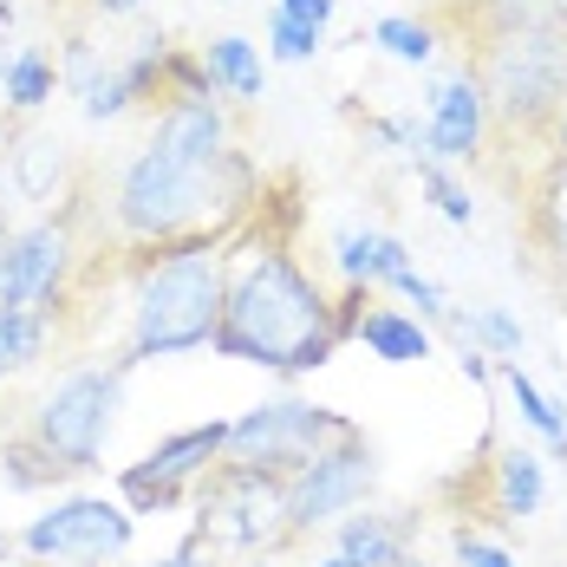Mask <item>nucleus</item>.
Returning a JSON list of instances; mask_svg holds the SVG:
<instances>
[{
	"label": "nucleus",
	"mask_w": 567,
	"mask_h": 567,
	"mask_svg": "<svg viewBox=\"0 0 567 567\" xmlns=\"http://www.w3.org/2000/svg\"><path fill=\"white\" fill-rule=\"evenodd\" d=\"M0 476H7V489H47V483H59L65 470H59L33 437H13V444L0 451Z\"/></svg>",
	"instance_id": "nucleus-27"
},
{
	"label": "nucleus",
	"mask_w": 567,
	"mask_h": 567,
	"mask_svg": "<svg viewBox=\"0 0 567 567\" xmlns=\"http://www.w3.org/2000/svg\"><path fill=\"white\" fill-rule=\"evenodd\" d=\"M528 235L548 261L567 268V157H548V171L528 189Z\"/></svg>",
	"instance_id": "nucleus-18"
},
{
	"label": "nucleus",
	"mask_w": 567,
	"mask_h": 567,
	"mask_svg": "<svg viewBox=\"0 0 567 567\" xmlns=\"http://www.w3.org/2000/svg\"><path fill=\"white\" fill-rule=\"evenodd\" d=\"M65 92L79 99V112L92 117V124H112V117L137 112L144 99H137V85H131V72H124V59H99L85 40H72L65 47Z\"/></svg>",
	"instance_id": "nucleus-13"
},
{
	"label": "nucleus",
	"mask_w": 567,
	"mask_h": 567,
	"mask_svg": "<svg viewBox=\"0 0 567 567\" xmlns=\"http://www.w3.org/2000/svg\"><path fill=\"white\" fill-rule=\"evenodd\" d=\"M456 365H463V379H476V385H489V372H496V365H489V352H476V346H463V359H456Z\"/></svg>",
	"instance_id": "nucleus-32"
},
{
	"label": "nucleus",
	"mask_w": 567,
	"mask_h": 567,
	"mask_svg": "<svg viewBox=\"0 0 567 567\" xmlns=\"http://www.w3.org/2000/svg\"><path fill=\"white\" fill-rule=\"evenodd\" d=\"M59 171H65V144L53 131H33L20 151H13V183L33 196V203H53L59 196Z\"/></svg>",
	"instance_id": "nucleus-23"
},
{
	"label": "nucleus",
	"mask_w": 567,
	"mask_h": 567,
	"mask_svg": "<svg viewBox=\"0 0 567 567\" xmlns=\"http://www.w3.org/2000/svg\"><path fill=\"white\" fill-rule=\"evenodd\" d=\"M53 92H59L53 53H40V47H20L13 59H0V99H7L20 117L47 112V105H53Z\"/></svg>",
	"instance_id": "nucleus-20"
},
{
	"label": "nucleus",
	"mask_w": 567,
	"mask_h": 567,
	"mask_svg": "<svg viewBox=\"0 0 567 567\" xmlns=\"http://www.w3.org/2000/svg\"><path fill=\"white\" fill-rule=\"evenodd\" d=\"M209 555H216V548H209V542L189 528V535H183V542H176V548H171V555H164L157 567H209Z\"/></svg>",
	"instance_id": "nucleus-31"
},
{
	"label": "nucleus",
	"mask_w": 567,
	"mask_h": 567,
	"mask_svg": "<svg viewBox=\"0 0 567 567\" xmlns=\"http://www.w3.org/2000/svg\"><path fill=\"white\" fill-rule=\"evenodd\" d=\"M65 275H72V216H47L0 235V307H27L53 320Z\"/></svg>",
	"instance_id": "nucleus-11"
},
{
	"label": "nucleus",
	"mask_w": 567,
	"mask_h": 567,
	"mask_svg": "<svg viewBox=\"0 0 567 567\" xmlns=\"http://www.w3.org/2000/svg\"><path fill=\"white\" fill-rule=\"evenodd\" d=\"M456 567H515L509 548H496V542H483V535H470V528H456Z\"/></svg>",
	"instance_id": "nucleus-29"
},
{
	"label": "nucleus",
	"mask_w": 567,
	"mask_h": 567,
	"mask_svg": "<svg viewBox=\"0 0 567 567\" xmlns=\"http://www.w3.org/2000/svg\"><path fill=\"white\" fill-rule=\"evenodd\" d=\"M261 203V171L235 144L223 99H171L112 183V235L151 255L189 235H235Z\"/></svg>",
	"instance_id": "nucleus-1"
},
{
	"label": "nucleus",
	"mask_w": 567,
	"mask_h": 567,
	"mask_svg": "<svg viewBox=\"0 0 567 567\" xmlns=\"http://www.w3.org/2000/svg\"><path fill=\"white\" fill-rule=\"evenodd\" d=\"M496 379L509 385V398H515V411H522V424L548 444V451H561L567 456V411L555 404V398L542 392L535 379H528V365L522 359H496Z\"/></svg>",
	"instance_id": "nucleus-21"
},
{
	"label": "nucleus",
	"mask_w": 567,
	"mask_h": 567,
	"mask_svg": "<svg viewBox=\"0 0 567 567\" xmlns=\"http://www.w3.org/2000/svg\"><path fill=\"white\" fill-rule=\"evenodd\" d=\"M0 235H7V203H0Z\"/></svg>",
	"instance_id": "nucleus-37"
},
{
	"label": "nucleus",
	"mask_w": 567,
	"mask_h": 567,
	"mask_svg": "<svg viewBox=\"0 0 567 567\" xmlns=\"http://www.w3.org/2000/svg\"><path fill=\"white\" fill-rule=\"evenodd\" d=\"M248 567H275V561H268V555H261V561H248Z\"/></svg>",
	"instance_id": "nucleus-38"
},
{
	"label": "nucleus",
	"mask_w": 567,
	"mask_h": 567,
	"mask_svg": "<svg viewBox=\"0 0 567 567\" xmlns=\"http://www.w3.org/2000/svg\"><path fill=\"white\" fill-rule=\"evenodd\" d=\"M542 503H548V463L528 444L496 451V463H489V509L503 515V522H528Z\"/></svg>",
	"instance_id": "nucleus-15"
},
{
	"label": "nucleus",
	"mask_w": 567,
	"mask_h": 567,
	"mask_svg": "<svg viewBox=\"0 0 567 567\" xmlns=\"http://www.w3.org/2000/svg\"><path fill=\"white\" fill-rule=\"evenodd\" d=\"M555 157H567V112H561V124H555Z\"/></svg>",
	"instance_id": "nucleus-34"
},
{
	"label": "nucleus",
	"mask_w": 567,
	"mask_h": 567,
	"mask_svg": "<svg viewBox=\"0 0 567 567\" xmlns=\"http://www.w3.org/2000/svg\"><path fill=\"white\" fill-rule=\"evenodd\" d=\"M444 327H456L463 346L476 340V352H489V359H522V346H528V333H522V320L509 307H451Z\"/></svg>",
	"instance_id": "nucleus-22"
},
{
	"label": "nucleus",
	"mask_w": 567,
	"mask_h": 567,
	"mask_svg": "<svg viewBox=\"0 0 567 567\" xmlns=\"http://www.w3.org/2000/svg\"><path fill=\"white\" fill-rule=\"evenodd\" d=\"M333 555L359 567H398L404 561V528L392 515H372V509H352L346 522H333Z\"/></svg>",
	"instance_id": "nucleus-19"
},
{
	"label": "nucleus",
	"mask_w": 567,
	"mask_h": 567,
	"mask_svg": "<svg viewBox=\"0 0 567 567\" xmlns=\"http://www.w3.org/2000/svg\"><path fill=\"white\" fill-rule=\"evenodd\" d=\"M483 137H489V99H483L476 72H451L424 112V157L451 171V164L483 157Z\"/></svg>",
	"instance_id": "nucleus-12"
},
{
	"label": "nucleus",
	"mask_w": 567,
	"mask_h": 567,
	"mask_svg": "<svg viewBox=\"0 0 567 567\" xmlns=\"http://www.w3.org/2000/svg\"><path fill=\"white\" fill-rule=\"evenodd\" d=\"M40 352H47V313H27V307H0V379L27 372Z\"/></svg>",
	"instance_id": "nucleus-24"
},
{
	"label": "nucleus",
	"mask_w": 567,
	"mask_h": 567,
	"mask_svg": "<svg viewBox=\"0 0 567 567\" xmlns=\"http://www.w3.org/2000/svg\"><path fill=\"white\" fill-rule=\"evenodd\" d=\"M327 47V33L320 27H307V20H287L268 7V40H261V53L275 59V65H307V59H320Z\"/></svg>",
	"instance_id": "nucleus-26"
},
{
	"label": "nucleus",
	"mask_w": 567,
	"mask_h": 567,
	"mask_svg": "<svg viewBox=\"0 0 567 567\" xmlns=\"http://www.w3.org/2000/svg\"><path fill=\"white\" fill-rule=\"evenodd\" d=\"M151 0H92V13L99 20H131V13H144Z\"/></svg>",
	"instance_id": "nucleus-33"
},
{
	"label": "nucleus",
	"mask_w": 567,
	"mask_h": 567,
	"mask_svg": "<svg viewBox=\"0 0 567 567\" xmlns=\"http://www.w3.org/2000/svg\"><path fill=\"white\" fill-rule=\"evenodd\" d=\"M333 268L346 275V287L372 293V287H398L417 261H411V248L398 235H385V228H340L333 235Z\"/></svg>",
	"instance_id": "nucleus-14"
},
{
	"label": "nucleus",
	"mask_w": 567,
	"mask_h": 567,
	"mask_svg": "<svg viewBox=\"0 0 567 567\" xmlns=\"http://www.w3.org/2000/svg\"><path fill=\"white\" fill-rule=\"evenodd\" d=\"M203 72H209L216 99H235V105H255L268 92V53L248 33H216L203 47Z\"/></svg>",
	"instance_id": "nucleus-16"
},
{
	"label": "nucleus",
	"mask_w": 567,
	"mask_h": 567,
	"mask_svg": "<svg viewBox=\"0 0 567 567\" xmlns=\"http://www.w3.org/2000/svg\"><path fill=\"white\" fill-rule=\"evenodd\" d=\"M333 7H340V0H275V13H287V20H307V27H320V33L333 27Z\"/></svg>",
	"instance_id": "nucleus-30"
},
{
	"label": "nucleus",
	"mask_w": 567,
	"mask_h": 567,
	"mask_svg": "<svg viewBox=\"0 0 567 567\" xmlns=\"http://www.w3.org/2000/svg\"><path fill=\"white\" fill-rule=\"evenodd\" d=\"M340 437H359V424L340 417L333 404H313V398H261L248 404L241 417H228V444L223 463H248V470H268V476H293L300 463L340 444Z\"/></svg>",
	"instance_id": "nucleus-6"
},
{
	"label": "nucleus",
	"mask_w": 567,
	"mask_h": 567,
	"mask_svg": "<svg viewBox=\"0 0 567 567\" xmlns=\"http://www.w3.org/2000/svg\"><path fill=\"white\" fill-rule=\"evenodd\" d=\"M417 183L431 189V203L444 209V223H456V228H470V223H476V203H470V189H463V183H456V176L444 171V164L417 157Z\"/></svg>",
	"instance_id": "nucleus-28"
},
{
	"label": "nucleus",
	"mask_w": 567,
	"mask_h": 567,
	"mask_svg": "<svg viewBox=\"0 0 567 567\" xmlns=\"http://www.w3.org/2000/svg\"><path fill=\"white\" fill-rule=\"evenodd\" d=\"M372 47L398 65H431L437 53V33H431V20H411V13H385L379 27H372Z\"/></svg>",
	"instance_id": "nucleus-25"
},
{
	"label": "nucleus",
	"mask_w": 567,
	"mask_h": 567,
	"mask_svg": "<svg viewBox=\"0 0 567 567\" xmlns=\"http://www.w3.org/2000/svg\"><path fill=\"white\" fill-rule=\"evenodd\" d=\"M352 340L365 346L372 359H385V365H424L437 352L431 327L417 313H404V307H365L359 327H352Z\"/></svg>",
	"instance_id": "nucleus-17"
},
{
	"label": "nucleus",
	"mask_w": 567,
	"mask_h": 567,
	"mask_svg": "<svg viewBox=\"0 0 567 567\" xmlns=\"http://www.w3.org/2000/svg\"><path fill=\"white\" fill-rule=\"evenodd\" d=\"M548 7H555V13H561V20H567V0H548Z\"/></svg>",
	"instance_id": "nucleus-36"
},
{
	"label": "nucleus",
	"mask_w": 567,
	"mask_h": 567,
	"mask_svg": "<svg viewBox=\"0 0 567 567\" xmlns=\"http://www.w3.org/2000/svg\"><path fill=\"white\" fill-rule=\"evenodd\" d=\"M476 85L489 99V117L555 137V124L567 112V20L542 13V20L503 27L489 40V53H483Z\"/></svg>",
	"instance_id": "nucleus-4"
},
{
	"label": "nucleus",
	"mask_w": 567,
	"mask_h": 567,
	"mask_svg": "<svg viewBox=\"0 0 567 567\" xmlns=\"http://www.w3.org/2000/svg\"><path fill=\"white\" fill-rule=\"evenodd\" d=\"M228 424L223 417H203V424H183L171 437H157L137 463L117 470V503L131 515H171L216 463H223Z\"/></svg>",
	"instance_id": "nucleus-9"
},
{
	"label": "nucleus",
	"mask_w": 567,
	"mask_h": 567,
	"mask_svg": "<svg viewBox=\"0 0 567 567\" xmlns=\"http://www.w3.org/2000/svg\"><path fill=\"white\" fill-rule=\"evenodd\" d=\"M365 293L346 287L340 300L320 287V275L287 255V241L261 235L241 241V228L228 235V287H223V327L209 352L235 365H261L275 379H307L320 365H333V352L352 340Z\"/></svg>",
	"instance_id": "nucleus-2"
},
{
	"label": "nucleus",
	"mask_w": 567,
	"mask_h": 567,
	"mask_svg": "<svg viewBox=\"0 0 567 567\" xmlns=\"http://www.w3.org/2000/svg\"><path fill=\"white\" fill-rule=\"evenodd\" d=\"M372 483H379V463H372V444L365 437L327 444L313 463H300L287 476V542L293 535H313V528H333L352 509H365Z\"/></svg>",
	"instance_id": "nucleus-10"
},
{
	"label": "nucleus",
	"mask_w": 567,
	"mask_h": 567,
	"mask_svg": "<svg viewBox=\"0 0 567 567\" xmlns=\"http://www.w3.org/2000/svg\"><path fill=\"white\" fill-rule=\"evenodd\" d=\"M196 535L209 548H241V555L287 542V476L216 463L196 483Z\"/></svg>",
	"instance_id": "nucleus-7"
},
{
	"label": "nucleus",
	"mask_w": 567,
	"mask_h": 567,
	"mask_svg": "<svg viewBox=\"0 0 567 567\" xmlns=\"http://www.w3.org/2000/svg\"><path fill=\"white\" fill-rule=\"evenodd\" d=\"M313 567H359V561H346V555H320Z\"/></svg>",
	"instance_id": "nucleus-35"
},
{
	"label": "nucleus",
	"mask_w": 567,
	"mask_h": 567,
	"mask_svg": "<svg viewBox=\"0 0 567 567\" xmlns=\"http://www.w3.org/2000/svg\"><path fill=\"white\" fill-rule=\"evenodd\" d=\"M228 287V235H189L171 248H151L131 268V307H124V372L151 359H189L209 352L223 327Z\"/></svg>",
	"instance_id": "nucleus-3"
},
{
	"label": "nucleus",
	"mask_w": 567,
	"mask_h": 567,
	"mask_svg": "<svg viewBox=\"0 0 567 567\" xmlns=\"http://www.w3.org/2000/svg\"><path fill=\"white\" fill-rule=\"evenodd\" d=\"M137 515L112 496H65L20 528V555L40 567H105L131 555Z\"/></svg>",
	"instance_id": "nucleus-8"
},
{
	"label": "nucleus",
	"mask_w": 567,
	"mask_h": 567,
	"mask_svg": "<svg viewBox=\"0 0 567 567\" xmlns=\"http://www.w3.org/2000/svg\"><path fill=\"white\" fill-rule=\"evenodd\" d=\"M117 411H124V365L117 359L112 365H72V372H59L53 385L40 392L27 437L53 456L65 476H85V470L105 463Z\"/></svg>",
	"instance_id": "nucleus-5"
}]
</instances>
